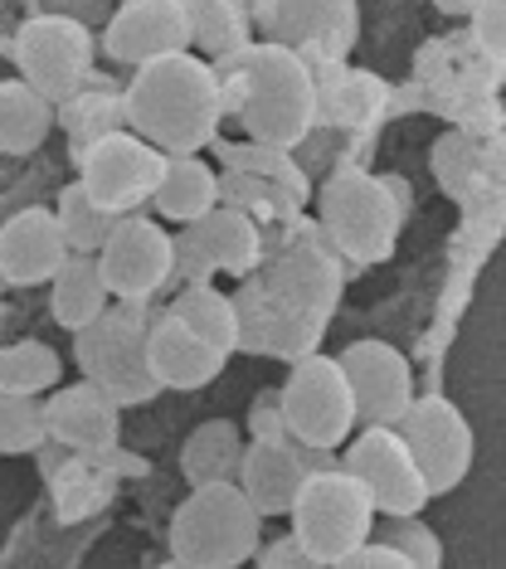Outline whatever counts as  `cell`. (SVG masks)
Segmentation results:
<instances>
[{"instance_id":"1","label":"cell","mask_w":506,"mask_h":569,"mask_svg":"<svg viewBox=\"0 0 506 569\" xmlns=\"http://www.w3.org/2000/svg\"><path fill=\"white\" fill-rule=\"evenodd\" d=\"M219 108L225 118L244 127V137L258 147L297 151L317 127V88H311V63L292 49L249 40L234 54L215 59Z\"/></svg>"},{"instance_id":"2","label":"cell","mask_w":506,"mask_h":569,"mask_svg":"<svg viewBox=\"0 0 506 569\" xmlns=\"http://www.w3.org/2000/svg\"><path fill=\"white\" fill-rule=\"evenodd\" d=\"M127 102V127L151 141L166 157H195L200 147H210L219 132V83L215 69L195 54H166L137 69L132 88L122 93Z\"/></svg>"},{"instance_id":"3","label":"cell","mask_w":506,"mask_h":569,"mask_svg":"<svg viewBox=\"0 0 506 569\" xmlns=\"http://www.w3.org/2000/svg\"><path fill=\"white\" fill-rule=\"evenodd\" d=\"M264 516L239 482H200L171 521V555L190 569H234L254 560Z\"/></svg>"},{"instance_id":"4","label":"cell","mask_w":506,"mask_h":569,"mask_svg":"<svg viewBox=\"0 0 506 569\" xmlns=\"http://www.w3.org/2000/svg\"><path fill=\"white\" fill-rule=\"evenodd\" d=\"M147 327H151V317L137 302H117V307L108 302L88 327L73 331L78 370L98 390H108L117 405H141V399H151L161 390L147 360Z\"/></svg>"},{"instance_id":"5","label":"cell","mask_w":506,"mask_h":569,"mask_svg":"<svg viewBox=\"0 0 506 569\" xmlns=\"http://www.w3.org/2000/svg\"><path fill=\"white\" fill-rule=\"evenodd\" d=\"M317 224L350 263H385L399 239V200L370 171H336L317 196Z\"/></svg>"},{"instance_id":"6","label":"cell","mask_w":506,"mask_h":569,"mask_svg":"<svg viewBox=\"0 0 506 569\" xmlns=\"http://www.w3.org/2000/svg\"><path fill=\"white\" fill-rule=\"evenodd\" d=\"M288 516H292V536L311 550V560L321 569H331L350 546H360L375 530L370 497L360 491L356 477L346 468H336V462L307 472V482L297 487Z\"/></svg>"},{"instance_id":"7","label":"cell","mask_w":506,"mask_h":569,"mask_svg":"<svg viewBox=\"0 0 506 569\" xmlns=\"http://www.w3.org/2000/svg\"><path fill=\"white\" fill-rule=\"evenodd\" d=\"M219 161H225V176H215L219 204L249 214L258 229L268 219H297V210L307 204V176L292 161V151L258 147V141H249V147L219 141Z\"/></svg>"},{"instance_id":"8","label":"cell","mask_w":506,"mask_h":569,"mask_svg":"<svg viewBox=\"0 0 506 569\" xmlns=\"http://www.w3.org/2000/svg\"><path fill=\"white\" fill-rule=\"evenodd\" d=\"M278 405H282V429L307 448L331 452L356 429V399H350V385L336 356L311 351L302 360H292V375L278 390Z\"/></svg>"},{"instance_id":"9","label":"cell","mask_w":506,"mask_h":569,"mask_svg":"<svg viewBox=\"0 0 506 569\" xmlns=\"http://www.w3.org/2000/svg\"><path fill=\"white\" fill-rule=\"evenodd\" d=\"M258 282L272 297H282V302L327 321L336 312V302H341V253L321 234V224L297 219L288 229V239H282V249L258 258Z\"/></svg>"},{"instance_id":"10","label":"cell","mask_w":506,"mask_h":569,"mask_svg":"<svg viewBox=\"0 0 506 569\" xmlns=\"http://www.w3.org/2000/svg\"><path fill=\"white\" fill-rule=\"evenodd\" d=\"M268 44L292 49L307 63H341L356 44V0H249Z\"/></svg>"},{"instance_id":"11","label":"cell","mask_w":506,"mask_h":569,"mask_svg":"<svg viewBox=\"0 0 506 569\" xmlns=\"http://www.w3.org/2000/svg\"><path fill=\"white\" fill-rule=\"evenodd\" d=\"M395 433L405 438L409 458L419 462L428 497L453 491L473 468V429H467L463 409L444 395H419L395 419Z\"/></svg>"},{"instance_id":"12","label":"cell","mask_w":506,"mask_h":569,"mask_svg":"<svg viewBox=\"0 0 506 569\" xmlns=\"http://www.w3.org/2000/svg\"><path fill=\"white\" fill-rule=\"evenodd\" d=\"M16 63L34 93H44L49 102H63L88 79L93 34L69 16H39L16 34Z\"/></svg>"},{"instance_id":"13","label":"cell","mask_w":506,"mask_h":569,"mask_svg":"<svg viewBox=\"0 0 506 569\" xmlns=\"http://www.w3.org/2000/svg\"><path fill=\"white\" fill-rule=\"evenodd\" d=\"M341 468L356 477L360 491H366L370 507L380 516H414L428 501L424 472H419V462L409 458L395 423H370V429L350 443Z\"/></svg>"},{"instance_id":"14","label":"cell","mask_w":506,"mask_h":569,"mask_svg":"<svg viewBox=\"0 0 506 569\" xmlns=\"http://www.w3.org/2000/svg\"><path fill=\"white\" fill-rule=\"evenodd\" d=\"M166 151H156L151 141H141L132 127L93 141V147L78 157V180L88 186V196L98 204H108L117 214H132L141 200H151L156 180H161Z\"/></svg>"},{"instance_id":"15","label":"cell","mask_w":506,"mask_h":569,"mask_svg":"<svg viewBox=\"0 0 506 569\" xmlns=\"http://www.w3.org/2000/svg\"><path fill=\"white\" fill-rule=\"evenodd\" d=\"M229 302H234V321H239V351L302 360V356L317 351L321 327H327L321 317H311V312H302V307L272 297L264 282H258V273L244 278L239 292H234Z\"/></svg>"},{"instance_id":"16","label":"cell","mask_w":506,"mask_h":569,"mask_svg":"<svg viewBox=\"0 0 506 569\" xmlns=\"http://www.w3.org/2000/svg\"><path fill=\"white\" fill-rule=\"evenodd\" d=\"M98 268L112 297L122 302H147V297L171 278V234H166L156 219L122 214L117 229L102 239Z\"/></svg>"},{"instance_id":"17","label":"cell","mask_w":506,"mask_h":569,"mask_svg":"<svg viewBox=\"0 0 506 569\" xmlns=\"http://www.w3.org/2000/svg\"><path fill=\"white\" fill-rule=\"evenodd\" d=\"M327 448H307L297 443L292 433L278 438H254L239 458V477L234 482L244 487V497L258 507V516H288L297 487L307 482V472L327 468Z\"/></svg>"},{"instance_id":"18","label":"cell","mask_w":506,"mask_h":569,"mask_svg":"<svg viewBox=\"0 0 506 569\" xmlns=\"http://www.w3.org/2000/svg\"><path fill=\"white\" fill-rule=\"evenodd\" d=\"M341 375L356 399V419L366 423H395L414 399V375L405 351H395L389 341H356L341 356Z\"/></svg>"},{"instance_id":"19","label":"cell","mask_w":506,"mask_h":569,"mask_svg":"<svg viewBox=\"0 0 506 569\" xmlns=\"http://www.w3.org/2000/svg\"><path fill=\"white\" fill-rule=\"evenodd\" d=\"M102 44H108V54L117 63H132V69L166 54H180V49H190L186 10H180V0H127L112 16Z\"/></svg>"},{"instance_id":"20","label":"cell","mask_w":506,"mask_h":569,"mask_svg":"<svg viewBox=\"0 0 506 569\" xmlns=\"http://www.w3.org/2000/svg\"><path fill=\"white\" fill-rule=\"evenodd\" d=\"M69 258L54 210H20L0 224V278L16 288L49 282Z\"/></svg>"},{"instance_id":"21","label":"cell","mask_w":506,"mask_h":569,"mask_svg":"<svg viewBox=\"0 0 506 569\" xmlns=\"http://www.w3.org/2000/svg\"><path fill=\"white\" fill-rule=\"evenodd\" d=\"M44 429H49V438H59V443H69L78 452H98L122 429V405H117L108 390H98L93 380L63 385L44 405Z\"/></svg>"},{"instance_id":"22","label":"cell","mask_w":506,"mask_h":569,"mask_svg":"<svg viewBox=\"0 0 506 569\" xmlns=\"http://www.w3.org/2000/svg\"><path fill=\"white\" fill-rule=\"evenodd\" d=\"M147 360L161 390H200V385H210L225 370L229 356L205 346L190 327H180L166 312V317H151V327H147Z\"/></svg>"},{"instance_id":"23","label":"cell","mask_w":506,"mask_h":569,"mask_svg":"<svg viewBox=\"0 0 506 569\" xmlns=\"http://www.w3.org/2000/svg\"><path fill=\"white\" fill-rule=\"evenodd\" d=\"M311 88H317V122L327 127H370L389 98L375 73L346 63H311Z\"/></svg>"},{"instance_id":"24","label":"cell","mask_w":506,"mask_h":569,"mask_svg":"<svg viewBox=\"0 0 506 569\" xmlns=\"http://www.w3.org/2000/svg\"><path fill=\"white\" fill-rule=\"evenodd\" d=\"M190 239L195 249L210 258L215 273H254L258 258H264V229L249 214L229 210V204H210L200 219H190Z\"/></svg>"},{"instance_id":"25","label":"cell","mask_w":506,"mask_h":569,"mask_svg":"<svg viewBox=\"0 0 506 569\" xmlns=\"http://www.w3.org/2000/svg\"><path fill=\"white\" fill-rule=\"evenodd\" d=\"M190 44L205 59H225L254 40V6L249 0H180Z\"/></svg>"},{"instance_id":"26","label":"cell","mask_w":506,"mask_h":569,"mask_svg":"<svg viewBox=\"0 0 506 569\" xmlns=\"http://www.w3.org/2000/svg\"><path fill=\"white\" fill-rule=\"evenodd\" d=\"M215 196V171L200 157H166L161 180L151 190V204L161 210V219H176V224H190L210 210Z\"/></svg>"},{"instance_id":"27","label":"cell","mask_w":506,"mask_h":569,"mask_svg":"<svg viewBox=\"0 0 506 569\" xmlns=\"http://www.w3.org/2000/svg\"><path fill=\"white\" fill-rule=\"evenodd\" d=\"M49 282H54V317H59V327H69V331L88 327L112 297L93 253H69Z\"/></svg>"},{"instance_id":"28","label":"cell","mask_w":506,"mask_h":569,"mask_svg":"<svg viewBox=\"0 0 506 569\" xmlns=\"http://www.w3.org/2000/svg\"><path fill=\"white\" fill-rule=\"evenodd\" d=\"M54 127V102L24 79L0 83V151H34Z\"/></svg>"},{"instance_id":"29","label":"cell","mask_w":506,"mask_h":569,"mask_svg":"<svg viewBox=\"0 0 506 569\" xmlns=\"http://www.w3.org/2000/svg\"><path fill=\"white\" fill-rule=\"evenodd\" d=\"M239 458H244V438L229 419L200 423L190 433L186 452H180V472L190 477V487L200 482H234L239 477Z\"/></svg>"},{"instance_id":"30","label":"cell","mask_w":506,"mask_h":569,"mask_svg":"<svg viewBox=\"0 0 506 569\" xmlns=\"http://www.w3.org/2000/svg\"><path fill=\"white\" fill-rule=\"evenodd\" d=\"M122 127H127V102L108 93V88H78V93L63 98V132H69L73 161L83 157L93 141L122 132Z\"/></svg>"},{"instance_id":"31","label":"cell","mask_w":506,"mask_h":569,"mask_svg":"<svg viewBox=\"0 0 506 569\" xmlns=\"http://www.w3.org/2000/svg\"><path fill=\"white\" fill-rule=\"evenodd\" d=\"M171 317L180 327H190L200 336L205 346H215V351H239V321H234V302L225 292H215L210 282H190L186 292L176 297Z\"/></svg>"},{"instance_id":"32","label":"cell","mask_w":506,"mask_h":569,"mask_svg":"<svg viewBox=\"0 0 506 569\" xmlns=\"http://www.w3.org/2000/svg\"><path fill=\"white\" fill-rule=\"evenodd\" d=\"M59 229H63V243H69V253H98L102 239L117 229V210H108V204H98L93 196H88L83 180H73V186H63L59 196Z\"/></svg>"},{"instance_id":"33","label":"cell","mask_w":506,"mask_h":569,"mask_svg":"<svg viewBox=\"0 0 506 569\" xmlns=\"http://www.w3.org/2000/svg\"><path fill=\"white\" fill-rule=\"evenodd\" d=\"M59 380V356L44 341H16L0 351V390L39 395Z\"/></svg>"},{"instance_id":"34","label":"cell","mask_w":506,"mask_h":569,"mask_svg":"<svg viewBox=\"0 0 506 569\" xmlns=\"http://www.w3.org/2000/svg\"><path fill=\"white\" fill-rule=\"evenodd\" d=\"M49 438L39 395L0 390V452H34Z\"/></svg>"},{"instance_id":"35","label":"cell","mask_w":506,"mask_h":569,"mask_svg":"<svg viewBox=\"0 0 506 569\" xmlns=\"http://www.w3.org/2000/svg\"><path fill=\"white\" fill-rule=\"evenodd\" d=\"M370 536H375V530H370ZM375 540L395 546L409 560V569H438V565H444V546H438V536L419 521V511H414V516H385V526H380V536H375Z\"/></svg>"},{"instance_id":"36","label":"cell","mask_w":506,"mask_h":569,"mask_svg":"<svg viewBox=\"0 0 506 569\" xmlns=\"http://www.w3.org/2000/svg\"><path fill=\"white\" fill-rule=\"evenodd\" d=\"M467 16H473L477 44L492 54V63H502V49H506V0H477Z\"/></svg>"},{"instance_id":"37","label":"cell","mask_w":506,"mask_h":569,"mask_svg":"<svg viewBox=\"0 0 506 569\" xmlns=\"http://www.w3.org/2000/svg\"><path fill=\"white\" fill-rule=\"evenodd\" d=\"M331 569H409V560H405V555H399L395 546H385V540L366 536L360 546H350Z\"/></svg>"},{"instance_id":"38","label":"cell","mask_w":506,"mask_h":569,"mask_svg":"<svg viewBox=\"0 0 506 569\" xmlns=\"http://www.w3.org/2000/svg\"><path fill=\"white\" fill-rule=\"evenodd\" d=\"M171 273L186 278V282H210V273H215L210 258L195 249V239H190L186 224H180V234H171Z\"/></svg>"},{"instance_id":"39","label":"cell","mask_w":506,"mask_h":569,"mask_svg":"<svg viewBox=\"0 0 506 569\" xmlns=\"http://www.w3.org/2000/svg\"><path fill=\"white\" fill-rule=\"evenodd\" d=\"M254 560L264 565V569H321L317 560H311V550H307L297 536H282V540H272V546L254 550Z\"/></svg>"},{"instance_id":"40","label":"cell","mask_w":506,"mask_h":569,"mask_svg":"<svg viewBox=\"0 0 506 569\" xmlns=\"http://www.w3.org/2000/svg\"><path fill=\"white\" fill-rule=\"evenodd\" d=\"M249 433H254V438H278V433H288V429H282V405H278V395L254 399V409H249Z\"/></svg>"},{"instance_id":"41","label":"cell","mask_w":506,"mask_h":569,"mask_svg":"<svg viewBox=\"0 0 506 569\" xmlns=\"http://www.w3.org/2000/svg\"><path fill=\"white\" fill-rule=\"evenodd\" d=\"M438 6H444V10H458V16H467V10H473L477 0H438Z\"/></svg>"}]
</instances>
